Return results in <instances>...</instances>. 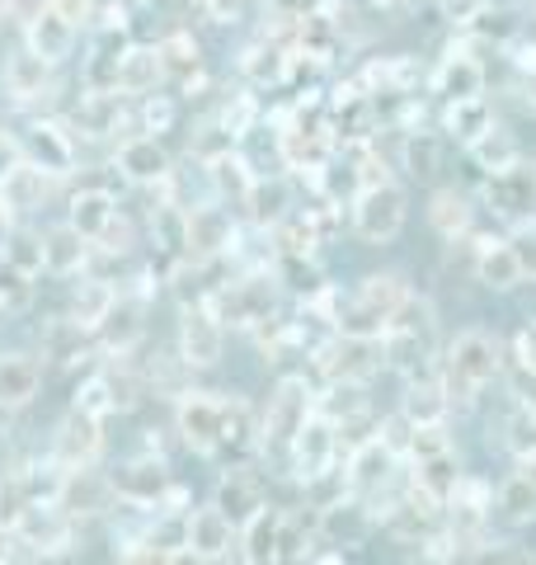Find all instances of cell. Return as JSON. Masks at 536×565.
Instances as JSON below:
<instances>
[{
  "label": "cell",
  "instance_id": "ee69618b",
  "mask_svg": "<svg viewBox=\"0 0 536 565\" xmlns=\"http://www.w3.org/2000/svg\"><path fill=\"white\" fill-rule=\"evenodd\" d=\"M405 166H409V174H433V166H438L433 137H428V132H409L405 137Z\"/></svg>",
  "mask_w": 536,
  "mask_h": 565
},
{
  "label": "cell",
  "instance_id": "d6986e66",
  "mask_svg": "<svg viewBox=\"0 0 536 565\" xmlns=\"http://www.w3.org/2000/svg\"><path fill=\"white\" fill-rule=\"evenodd\" d=\"M118 166H122L128 180L156 184V180H165V174H170V156H165V147H160L156 137H132V141H122Z\"/></svg>",
  "mask_w": 536,
  "mask_h": 565
},
{
  "label": "cell",
  "instance_id": "74e56055",
  "mask_svg": "<svg viewBox=\"0 0 536 565\" xmlns=\"http://www.w3.org/2000/svg\"><path fill=\"white\" fill-rule=\"evenodd\" d=\"M24 151L33 156V161H43V170H66L71 166V147L52 128H29Z\"/></svg>",
  "mask_w": 536,
  "mask_h": 565
},
{
  "label": "cell",
  "instance_id": "ab89813d",
  "mask_svg": "<svg viewBox=\"0 0 536 565\" xmlns=\"http://www.w3.org/2000/svg\"><path fill=\"white\" fill-rule=\"evenodd\" d=\"M320 415H330L339 424V411H344V419H353L357 411H367V396H363V382H334L330 386V396L315 405Z\"/></svg>",
  "mask_w": 536,
  "mask_h": 565
},
{
  "label": "cell",
  "instance_id": "b9f144b4",
  "mask_svg": "<svg viewBox=\"0 0 536 565\" xmlns=\"http://www.w3.org/2000/svg\"><path fill=\"white\" fill-rule=\"evenodd\" d=\"M109 307H114V292L104 288V282H85V288L76 292V316H81V326H99Z\"/></svg>",
  "mask_w": 536,
  "mask_h": 565
},
{
  "label": "cell",
  "instance_id": "52a82bcc",
  "mask_svg": "<svg viewBox=\"0 0 536 565\" xmlns=\"http://www.w3.org/2000/svg\"><path fill=\"white\" fill-rule=\"evenodd\" d=\"M344 471H349L353 500H363V494L382 490L386 481H396V471H400V457H396V452H390V448L382 444V434H372V438H363V444H357V448L349 452Z\"/></svg>",
  "mask_w": 536,
  "mask_h": 565
},
{
  "label": "cell",
  "instance_id": "30bf717a",
  "mask_svg": "<svg viewBox=\"0 0 536 565\" xmlns=\"http://www.w3.org/2000/svg\"><path fill=\"white\" fill-rule=\"evenodd\" d=\"M231 245H236V226L222 207H193L184 217V250L193 255H226Z\"/></svg>",
  "mask_w": 536,
  "mask_h": 565
},
{
  "label": "cell",
  "instance_id": "ffe728a7",
  "mask_svg": "<svg viewBox=\"0 0 536 565\" xmlns=\"http://www.w3.org/2000/svg\"><path fill=\"white\" fill-rule=\"evenodd\" d=\"M490 128H494V114H490L485 95H475V99H447L442 132H447V137H457L461 147H471V141H475V137H485Z\"/></svg>",
  "mask_w": 536,
  "mask_h": 565
},
{
  "label": "cell",
  "instance_id": "277c9868",
  "mask_svg": "<svg viewBox=\"0 0 536 565\" xmlns=\"http://www.w3.org/2000/svg\"><path fill=\"white\" fill-rule=\"evenodd\" d=\"M382 353V340H357V334H339V340L315 349V363L330 373V382H367L386 359H372Z\"/></svg>",
  "mask_w": 536,
  "mask_h": 565
},
{
  "label": "cell",
  "instance_id": "7402d4cb",
  "mask_svg": "<svg viewBox=\"0 0 536 565\" xmlns=\"http://www.w3.org/2000/svg\"><path fill=\"white\" fill-rule=\"evenodd\" d=\"M457 476H461L457 452L442 448L433 457H415V476H409V486H419L424 494H433L438 504H447L452 500V490H457Z\"/></svg>",
  "mask_w": 536,
  "mask_h": 565
},
{
  "label": "cell",
  "instance_id": "44dd1931",
  "mask_svg": "<svg viewBox=\"0 0 536 565\" xmlns=\"http://www.w3.org/2000/svg\"><path fill=\"white\" fill-rule=\"evenodd\" d=\"M85 259H89V241L71 222L43 236V269L47 274H81Z\"/></svg>",
  "mask_w": 536,
  "mask_h": 565
},
{
  "label": "cell",
  "instance_id": "484cf974",
  "mask_svg": "<svg viewBox=\"0 0 536 565\" xmlns=\"http://www.w3.org/2000/svg\"><path fill=\"white\" fill-rule=\"evenodd\" d=\"M409 297V288L396 278V274H372V278H363V288H357V297L353 302L363 307V311H372L377 321H386L390 326V316L400 311V302Z\"/></svg>",
  "mask_w": 536,
  "mask_h": 565
},
{
  "label": "cell",
  "instance_id": "cb8c5ba5",
  "mask_svg": "<svg viewBox=\"0 0 536 565\" xmlns=\"http://www.w3.org/2000/svg\"><path fill=\"white\" fill-rule=\"evenodd\" d=\"M165 467L160 462H128L118 476H114V490L122 494V500H132V504H156L160 494H165Z\"/></svg>",
  "mask_w": 536,
  "mask_h": 565
},
{
  "label": "cell",
  "instance_id": "bcb514c9",
  "mask_svg": "<svg viewBox=\"0 0 536 565\" xmlns=\"http://www.w3.org/2000/svg\"><path fill=\"white\" fill-rule=\"evenodd\" d=\"M377 434H382V444H386L390 452H396V457H409V438H415V424H409V419H405L400 411L390 415V419L382 424Z\"/></svg>",
  "mask_w": 536,
  "mask_h": 565
},
{
  "label": "cell",
  "instance_id": "1f68e13d",
  "mask_svg": "<svg viewBox=\"0 0 536 565\" xmlns=\"http://www.w3.org/2000/svg\"><path fill=\"white\" fill-rule=\"evenodd\" d=\"M467 151H471V161H475L480 170H490V174H504V170L517 166V141H513L504 128H490L485 137H475Z\"/></svg>",
  "mask_w": 536,
  "mask_h": 565
},
{
  "label": "cell",
  "instance_id": "d590c367",
  "mask_svg": "<svg viewBox=\"0 0 536 565\" xmlns=\"http://www.w3.org/2000/svg\"><path fill=\"white\" fill-rule=\"evenodd\" d=\"M264 500H259V494H255V486H249V481H240V476H231V481H222V494H217V509H222V514L231 519V523H245L249 514H255V509H259Z\"/></svg>",
  "mask_w": 536,
  "mask_h": 565
},
{
  "label": "cell",
  "instance_id": "4dcf8cb0",
  "mask_svg": "<svg viewBox=\"0 0 536 565\" xmlns=\"http://www.w3.org/2000/svg\"><path fill=\"white\" fill-rule=\"evenodd\" d=\"M494 514L513 523V527H527L536 523V486H527L523 476H513V481H504V490L494 494Z\"/></svg>",
  "mask_w": 536,
  "mask_h": 565
},
{
  "label": "cell",
  "instance_id": "816d5d0a",
  "mask_svg": "<svg viewBox=\"0 0 536 565\" xmlns=\"http://www.w3.org/2000/svg\"><path fill=\"white\" fill-rule=\"evenodd\" d=\"M14 166H20V147H14V141H6V137H0V180H6V174H10Z\"/></svg>",
  "mask_w": 536,
  "mask_h": 565
},
{
  "label": "cell",
  "instance_id": "5bb4252c",
  "mask_svg": "<svg viewBox=\"0 0 536 565\" xmlns=\"http://www.w3.org/2000/svg\"><path fill=\"white\" fill-rule=\"evenodd\" d=\"M24 33H29V47L39 52L43 62H62L66 52H71V43H76V24H71L57 6H43V10L29 20Z\"/></svg>",
  "mask_w": 536,
  "mask_h": 565
},
{
  "label": "cell",
  "instance_id": "681fc988",
  "mask_svg": "<svg viewBox=\"0 0 536 565\" xmlns=\"http://www.w3.org/2000/svg\"><path fill=\"white\" fill-rule=\"evenodd\" d=\"M513 359L523 363V367H532V373H536V326L517 330V340H513Z\"/></svg>",
  "mask_w": 536,
  "mask_h": 565
},
{
  "label": "cell",
  "instance_id": "8992f818",
  "mask_svg": "<svg viewBox=\"0 0 536 565\" xmlns=\"http://www.w3.org/2000/svg\"><path fill=\"white\" fill-rule=\"evenodd\" d=\"M334 452H339V424H334L330 415L311 411V415H307V424L297 429L292 448H288L297 476H301V481H311L315 471H325V467L334 462Z\"/></svg>",
  "mask_w": 536,
  "mask_h": 565
},
{
  "label": "cell",
  "instance_id": "9a60e30c",
  "mask_svg": "<svg viewBox=\"0 0 536 565\" xmlns=\"http://www.w3.org/2000/svg\"><path fill=\"white\" fill-rule=\"evenodd\" d=\"M39 382H43L39 359H29V353H0V405L6 411L29 405L39 396Z\"/></svg>",
  "mask_w": 536,
  "mask_h": 565
},
{
  "label": "cell",
  "instance_id": "11a10c76",
  "mask_svg": "<svg viewBox=\"0 0 536 565\" xmlns=\"http://www.w3.org/2000/svg\"><path fill=\"white\" fill-rule=\"evenodd\" d=\"M372 6H382V10H396V6H400V0H372Z\"/></svg>",
  "mask_w": 536,
  "mask_h": 565
},
{
  "label": "cell",
  "instance_id": "f6af8a7d",
  "mask_svg": "<svg viewBox=\"0 0 536 565\" xmlns=\"http://www.w3.org/2000/svg\"><path fill=\"white\" fill-rule=\"evenodd\" d=\"M504 444L513 448V457H523L536 448V415L532 411H517L508 424H504Z\"/></svg>",
  "mask_w": 536,
  "mask_h": 565
},
{
  "label": "cell",
  "instance_id": "7dc6e473",
  "mask_svg": "<svg viewBox=\"0 0 536 565\" xmlns=\"http://www.w3.org/2000/svg\"><path fill=\"white\" fill-rule=\"evenodd\" d=\"M490 0H438V10H442V20H452V24H475L480 14H485Z\"/></svg>",
  "mask_w": 536,
  "mask_h": 565
},
{
  "label": "cell",
  "instance_id": "7c38bea8",
  "mask_svg": "<svg viewBox=\"0 0 536 565\" xmlns=\"http://www.w3.org/2000/svg\"><path fill=\"white\" fill-rule=\"evenodd\" d=\"M433 90L442 99H475L485 95V66L471 52H452V57H442L438 71H433Z\"/></svg>",
  "mask_w": 536,
  "mask_h": 565
},
{
  "label": "cell",
  "instance_id": "e575fe53",
  "mask_svg": "<svg viewBox=\"0 0 536 565\" xmlns=\"http://www.w3.org/2000/svg\"><path fill=\"white\" fill-rule=\"evenodd\" d=\"M99 330V340L104 344H109V349H128L132 340H137V334H141V321H137V307H109V311H104V321L95 326Z\"/></svg>",
  "mask_w": 536,
  "mask_h": 565
},
{
  "label": "cell",
  "instance_id": "ba28073f",
  "mask_svg": "<svg viewBox=\"0 0 536 565\" xmlns=\"http://www.w3.org/2000/svg\"><path fill=\"white\" fill-rule=\"evenodd\" d=\"M231 542H236V523H231L217 504L193 509V514L184 519V546H189V556H199V561H226L231 556Z\"/></svg>",
  "mask_w": 536,
  "mask_h": 565
},
{
  "label": "cell",
  "instance_id": "f907efd6",
  "mask_svg": "<svg viewBox=\"0 0 536 565\" xmlns=\"http://www.w3.org/2000/svg\"><path fill=\"white\" fill-rule=\"evenodd\" d=\"M513 250H517V259H523V274H532V278H536V226H527V232H517Z\"/></svg>",
  "mask_w": 536,
  "mask_h": 565
},
{
  "label": "cell",
  "instance_id": "f35d334b",
  "mask_svg": "<svg viewBox=\"0 0 536 565\" xmlns=\"http://www.w3.org/2000/svg\"><path fill=\"white\" fill-rule=\"evenodd\" d=\"M156 52H160L165 76H189V71H199V43H193L189 33H174V39H165Z\"/></svg>",
  "mask_w": 536,
  "mask_h": 565
},
{
  "label": "cell",
  "instance_id": "d6a6232c",
  "mask_svg": "<svg viewBox=\"0 0 536 565\" xmlns=\"http://www.w3.org/2000/svg\"><path fill=\"white\" fill-rule=\"evenodd\" d=\"M452 509H471V514H494V486L485 481V476H471V471H461L457 476V490H452V500H447Z\"/></svg>",
  "mask_w": 536,
  "mask_h": 565
},
{
  "label": "cell",
  "instance_id": "e0dca14e",
  "mask_svg": "<svg viewBox=\"0 0 536 565\" xmlns=\"http://www.w3.org/2000/svg\"><path fill=\"white\" fill-rule=\"evenodd\" d=\"M109 494H114V481H104L89 467H66V481L57 486V500L71 514H99Z\"/></svg>",
  "mask_w": 536,
  "mask_h": 565
},
{
  "label": "cell",
  "instance_id": "8d00e7d4",
  "mask_svg": "<svg viewBox=\"0 0 536 565\" xmlns=\"http://www.w3.org/2000/svg\"><path fill=\"white\" fill-rule=\"evenodd\" d=\"M307 494H311V504H315V509H330V504H339V500H349V494H353L349 471L330 462L325 471H315L311 481H307Z\"/></svg>",
  "mask_w": 536,
  "mask_h": 565
},
{
  "label": "cell",
  "instance_id": "7a4b0ae2",
  "mask_svg": "<svg viewBox=\"0 0 536 565\" xmlns=\"http://www.w3.org/2000/svg\"><path fill=\"white\" fill-rule=\"evenodd\" d=\"M433 334H438V316L433 307L424 302V297L409 292L400 311L390 316V326L382 334V353H386V367H396V373L409 382V377H428L433 373Z\"/></svg>",
  "mask_w": 536,
  "mask_h": 565
},
{
  "label": "cell",
  "instance_id": "9c48e42d",
  "mask_svg": "<svg viewBox=\"0 0 536 565\" xmlns=\"http://www.w3.org/2000/svg\"><path fill=\"white\" fill-rule=\"evenodd\" d=\"M222 344H226V330H222L217 316H212L207 307H189L184 326H179V353H184V363L189 367H212L222 359Z\"/></svg>",
  "mask_w": 536,
  "mask_h": 565
},
{
  "label": "cell",
  "instance_id": "60d3db41",
  "mask_svg": "<svg viewBox=\"0 0 536 565\" xmlns=\"http://www.w3.org/2000/svg\"><path fill=\"white\" fill-rule=\"evenodd\" d=\"M76 411L89 415V419H104L109 411H118V396H114V382L109 377H89L76 396Z\"/></svg>",
  "mask_w": 536,
  "mask_h": 565
},
{
  "label": "cell",
  "instance_id": "83f0119b",
  "mask_svg": "<svg viewBox=\"0 0 536 565\" xmlns=\"http://www.w3.org/2000/svg\"><path fill=\"white\" fill-rule=\"evenodd\" d=\"M47 66H52V62H43L33 47L14 52V57L6 62V90H10L14 99H33V95H43V85H47Z\"/></svg>",
  "mask_w": 536,
  "mask_h": 565
},
{
  "label": "cell",
  "instance_id": "2e32d148",
  "mask_svg": "<svg viewBox=\"0 0 536 565\" xmlns=\"http://www.w3.org/2000/svg\"><path fill=\"white\" fill-rule=\"evenodd\" d=\"M447 411H452V396L442 392L438 377H409L400 396V415L409 424H447Z\"/></svg>",
  "mask_w": 536,
  "mask_h": 565
},
{
  "label": "cell",
  "instance_id": "603a6c76",
  "mask_svg": "<svg viewBox=\"0 0 536 565\" xmlns=\"http://www.w3.org/2000/svg\"><path fill=\"white\" fill-rule=\"evenodd\" d=\"M99 419H89V415H71L62 424V434H57V457L66 467H89L95 462V452H99Z\"/></svg>",
  "mask_w": 536,
  "mask_h": 565
},
{
  "label": "cell",
  "instance_id": "f546056e",
  "mask_svg": "<svg viewBox=\"0 0 536 565\" xmlns=\"http://www.w3.org/2000/svg\"><path fill=\"white\" fill-rule=\"evenodd\" d=\"M0 259H6V269L14 274H43V236L24 232V226H14V232H6V241H0Z\"/></svg>",
  "mask_w": 536,
  "mask_h": 565
},
{
  "label": "cell",
  "instance_id": "5b68a950",
  "mask_svg": "<svg viewBox=\"0 0 536 565\" xmlns=\"http://www.w3.org/2000/svg\"><path fill=\"white\" fill-rule=\"evenodd\" d=\"M315 411L311 405V392L301 377H288L278 386V396H268V415H264V444L274 448H292L297 429L307 424V415Z\"/></svg>",
  "mask_w": 536,
  "mask_h": 565
},
{
  "label": "cell",
  "instance_id": "d4e9b609",
  "mask_svg": "<svg viewBox=\"0 0 536 565\" xmlns=\"http://www.w3.org/2000/svg\"><path fill=\"white\" fill-rule=\"evenodd\" d=\"M160 76H165V66H160V52L156 47H128L118 57V90L147 95V90H156Z\"/></svg>",
  "mask_w": 536,
  "mask_h": 565
},
{
  "label": "cell",
  "instance_id": "f1b7e54d",
  "mask_svg": "<svg viewBox=\"0 0 536 565\" xmlns=\"http://www.w3.org/2000/svg\"><path fill=\"white\" fill-rule=\"evenodd\" d=\"M428 222H433V232L442 241H457L471 232V203L461 199L457 189H442V193H433V203H428Z\"/></svg>",
  "mask_w": 536,
  "mask_h": 565
},
{
  "label": "cell",
  "instance_id": "4fadbf2b",
  "mask_svg": "<svg viewBox=\"0 0 536 565\" xmlns=\"http://www.w3.org/2000/svg\"><path fill=\"white\" fill-rule=\"evenodd\" d=\"M475 278L485 282V288H494V292L517 288L527 274H523V259H517L513 241H480V250H475Z\"/></svg>",
  "mask_w": 536,
  "mask_h": 565
},
{
  "label": "cell",
  "instance_id": "7bdbcfd3",
  "mask_svg": "<svg viewBox=\"0 0 536 565\" xmlns=\"http://www.w3.org/2000/svg\"><path fill=\"white\" fill-rule=\"evenodd\" d=\"M20 533L29 542H62V527H57V519H52V509H39V504H29L20 514Z\"/></svg>",
  "mask_w": 536,
  "mask_h": 565
},
{
  "label": "cell",
  "instance_id": "6da1fadb",
  "mask_svg": "<svg viewBox=\"0 0 536 565\" xmlns=\"http://www.w3.org/2000/svg\"><path fill=\"white\" fill-rule=\"evenodd\" d=\"M499 373H504V340L480 326L461 330L438 359V382L452 396V405H471Z\"/></svg>",
  "mask_w": 536,
  "mask_h": 565
},
{
  "label": "cell",
  "instance_id": "f5cc1de1",
  "mask_svg": "<svg viewBox=\"0 0 536 565\" xmlns=\"http://www.w3.org/2000/svg\"><path fill=\"white\" fill-rule=\"evenodd\" d=\"M513 62H517V71H536V43H517Z\"/></svg>",
  "mask_w": 536,
  "mask_h": 565
},
{
  "label": "cell",
  "instance_id": "c3c4849f",
  "mask_svg": "<svg viewBox=\"0 0 536 565\" xmlns=\"http://www.w3.org/2000/svg\"><path fill=\"white\" fill-rule=\"evenodd\" d=\"M508 382H513V396H517V405L536 415V373H532V367L513 363V377H508Z\"/></svg>",
  "mask_w": 536,
  "mask_h": 565
},
{
  "label": "cell",
  "instance_id": "9f6ffc18",
  "mask_svg": "<svg viewBox=\"0 0 536 565\" xmlns=\"http://www.w3.org/2000/svg\"><path fill=\"white\" fill-rule=\"evenodd\" d=\"M6 542H10V537H6V533H0V556H6Z\"/></svg>",
  "mask_w": 536,
  "mask_h": 565
},
{
  "label": "cell",
  "instance_id": "8fae6325",
  "mask_svg": "<svg viewBox=\"0 0 536 565\" xmlns=\"http://www.w3.org/2000/svg\"><path fill=\"white\" fill-rule=\"evenodd\" d=\"M179 434H184L199 452H217L222 448V401L189 396L179 405Z\"/></svg>",
  "mask_w": 536,
  "mask_h": 565
},
{
  "label": "cell",
  "instance_id": "4316f807",
  "mask_svg": "<svg viewBox=\"0 0 536 565\" xmlns=\"http://www.w3.org/2000/svg\"><path fill=\"white\" fill-rule=\"evenodd\" d=\"M85 241H99L104 232L114 226V199L109 193H99V189H85L76 193V203H71V217H66Z\"/></svg>",
  "mask_w": 536,
  "mask_h": 565
},
{
  "label": "cell",
  "instance_id": "ac0fdd59",
  "mask_svg": "<svg viewBox=\"0 0 536 565\" xmlns=\"http://www.w3.org/2000/svg\"><path fill=\"white\" fill-rule=\"evenodd\" d=\"M278 533H282V514L278 509H255L240 527H236V542H240V556L245 561H274L278 556Z\"/></svg>",
  "mask_w": 536,
  "mask_h": 565
},
{
  "label": "cell",
  "instance_id": "3957f363",
  "mask_svg": "<svg viewBox=\"0 0 536 565\" xmlns=\"http://www.w3.org/2000/svg\"><path fill=\"white\" fill-rule=\"evenodd\" d=\"M405 217H409V199L400 184L377 180L367 189H357L353 199V232L363 245H386L405 232Z\"/></svg>",
  "mask_w": 536,
  "mask_h": 565
},
{
  "label": "cell",
  "instance_id": "6f0895ef",
  "mask_svg": "<svg viewBox=\"0 0 536 565\" xmlns=\"http://www.w3.org/2000/svg\"><path fill=\"white\" fill-rule=\"evenodd\" d=\"M0 14H6V10H0Z\"/></svg>",
  "mask_w": 536,
  "mask_h": 565
},
{
  "label": "cell",
  "instance_id": "836d02e7",
  "mask_svg": "<svg viewBox=\"0 0 536 565\" xmlns=\"http://www.w3.org/2000/svg\"><path fill=\"white\" fill-rule=\"evenodd\" d=\"M245 199H249V207H255L259 222H278L282 212H288V184L282 180H249Z\"/></svg>",
  "mask_w": 536,
  "mask_h": 565
},
{
  "label": "cell",
  "instance_id": "db71d44e",
  "mask_svg": "<svg viewBox=\"0 0 536 565\" xmlns=\"http://www.w3.org/2000/svg\"><path fill=\"white\" fill-rule=\"evenodd\" d=\"M517 476H523L527 486H536V448H532V452H523V457H517Z\"/></svg>",
  "mask_w": 536,
  "mask_h": 565
}]
</instances>
